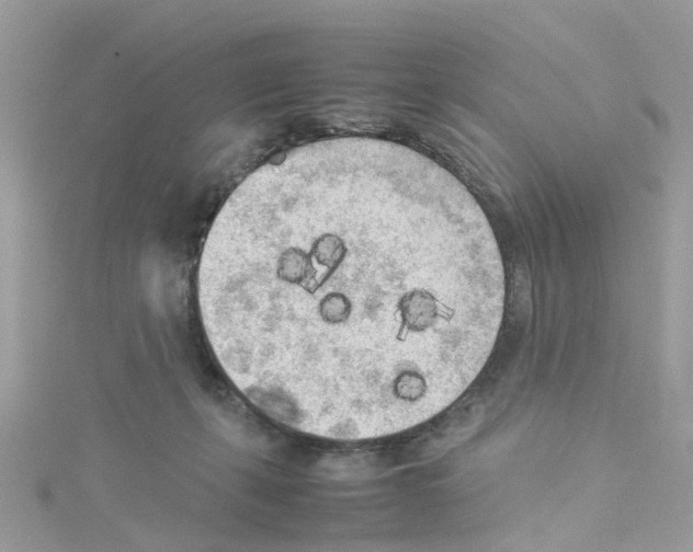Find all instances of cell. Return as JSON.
<instances>
[{"label":"cell","instance_id":"6da1fadb","mask_svg":"<svg viewBox=\"0 0 693 552\" xmlns=\"http://www.w3.org/2000/svg\"><path fill=\"white\" fill-rule=\"evenodd\" d=\"M209 344L253 404L362 440L433 418L469 388L502 323L489 221L448 171L372 138L321 140L247 176L197 271Z\"/></svg>","mask_w":693,"mask_h":552}]
</instances>
